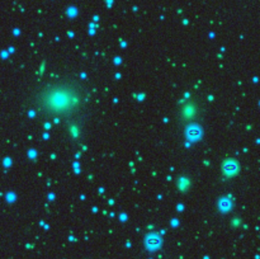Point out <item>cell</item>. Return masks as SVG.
<instances>
[{
    "mask_svg": "<svg viewBox=\"0 0 260 259\" xmlns=\"http://www.w3.org/2000/svg\"><path fill=\"white\" fill-rule=\"evenodd\" d=\"M23 108L37 120L61 130L69 141L85 136L93 113V89L75 71L43 74L24 89Z\"/></svg>",
    "mask_w": 260,
    "mask_h": 259,
    "instance_id": "6da1fadb",
    "label": "cell"
}]
</instances>
